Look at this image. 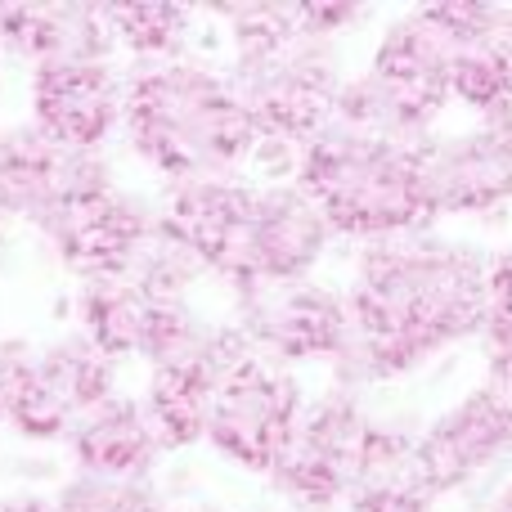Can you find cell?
I'll list each match as a JSON object with an SVG mask.
<instances>
[{"label":"cell","mask_w":512,"mask_h":512,"mask_svg":"<svg viewBox=\"0 0 512 512\" xmlns=\"http://www.w3.org/2000/svg\"><path fill=\"white\" fill-rule=\"evenodd\" d=\"M351 337L337 360L346 382H387L427 355L486 333L490 256L472 243L405 234L364 243L346 288Z\"/></svg>","instance_id":"6da1fadb"},{"label":"cell","mask_w":512,"mask_h":512,"mask_svg":"<svg viewBox=\"0 0 512 512\" xmlns=\"http://www.w3.org/2000/svg\"><path fill=\"white\" fill-rule=\"evenodd\" d=\"M122 131L131 149L158 176H167V185L234 176V167L261 144L230 72H216L185 54L135 63L126 77Z\"/></svg>","instance_id":"7a4b0ae2"},{"label":"cell","mask_w":512,"mask_h":512,"mask_svg":"<svg viewBox=\"0 0 512 512\" xmlns=\"http://www.w3.org/2000/svg\"><path fill=\"white\" fill-rule=\"evenodd\" d=\"M234 68L230 81L248 108L261 144H306L337 113L342 59L333 41L310 32L301 5H225Z\"/></svg>","instance_id":"3957f363"},{"label":"cell","mask_w":512,"mask_h":512,"mask_svg":"<svg viewBox=\"0 0 512 512\" xmlns=\"http://www.w3.org/2000/svg\"><path fill=\"white\" fill-rule=\"evenodd\" d=\"M423 144L328 122L297 153V185L324 212L328 230L346 239L382 243L427 234L432 198L423 180Z\"/></svg>","instance_id":"277c9868"},{"label":"cell","mask_w":512,"mask_h":512,"mask_svg":"<svg viewBox=\"0 0 512 512\" xmlns=\"http://www.w3.org/2000/svg\"><path fill=\"white\" fill-rule=\"evenodd\" d=\"M328 239L333 230H328L324 212L310 203L297 180L292 185H248L221 252L212 256V274L234 283L239 297L265 288V283L310 279Z\"/></svg>","instance_id":"5b68a950"},{"label":"cell","mask_w":512,"mask_h":512,"mask_svg":"<svg viewBox=\"0 0 512 512\" xmlns=\"http://www.w3.org/2000/svg\"><path fill=\"white\" fill-rule=\"evenodd\" d=\"M77 319L108 360H144L149 369L194 351L212 333L189 297H167L131 270L81 283Z\"/></svg>","instance_id":"8992f818"},{"label":"cell","mask_w":512,"mask_h":512,"mask_svg":"<svg viewBox=\"0 0 512 512\" xmlns=\"http://www.w3.org/2000/svg\"><path fill=\"white\" fill-rule=\"evenodd\" d=\"M301 409H306V396H301L297 378L283 364L265 360L252 346H243L225 364L221 382H216L207 441L230 463L270 477L292 427H297Z\"/></svg>","instance_id":"52a82bcc"},{"label":"cell","mask_w":512,"mask_h":512,"mask_svg":"<svg viewBox=\"0 0 512 512\" xmlns=\"http://www.w3.org/2000/svg\"><path fill=\"white\" fill-rule=\"evenodd\" d=\"M113 396V360L86 333L27 346L9 400V427L27 441H68L72 427Z\"/></svg>","instance_id":"ba28073f"},{"label":"cell","mask_w":512,"mask_h":512,"mask_svg":"<svg viewBox=\"0 0 512 512\" xmlns=\"http://www.w3.org/2000/svg\"><path fill=\"white\" fill-rule=\"evenodd\" d=\"M369 436L373 418L346 387L310 400L270 472L274 490L288 495L297 508H333L337 499L351 495Z\"/></svg>","instance_id":"9c48e42d"},{"label":"cell","mask_w":512,"mask_h":512,"mask_svg":"<svg viewBox=\"0 0 512 512\" xmlns=\"http://www.w3.org/2000/svg\"><path fill=\"white\" fill-rule=\"evenodd\" d=\"M234 324L252 351L274 364L342 360L351 337V310H346V292H333L328 283L288 279L243 292Z\"/></svg>","instance_id":"30bf717a"},{"label":"cell","mask_w":512,"mask_h":512,"mask_svg":"<svg viewBox=\"0 0 512 512\" xmlns=\"http://www.w3.org/2000/svg\"><path fill=\"white\" fill-rule=\"evenodd\" d=\"M113 185V171L99 153L63 149L32 122L0 135V216L27 221L45 234V225L77 198Z\"/></svg>","instance_id":"8fae6325"},{"label":"cell","mask_w":512,"mask_h":512,"mask_svg":"<svg viewBox=\"0 0 512 512\" xmlns=\"http://www.w3.org/2000/svg\"><path fill=\"white\" fill-rule=\"evenodd\" d=\"M153 234H158V207H149L140 194L122 189L117 180L77 198L45 225L50 248L81 283L131 270L135 256L153 243Z\"/></svg>","instance_id":"7c38bea8"},{"label":"cell","mask_w":512,"mask_h":512,"mask_svg":"<svg viewBox=\"0 0 512 512\" xmlns=\"http://www.w3.org/2000/svg\"><path fill=\"white\" fill-rule=\"evenodd\" d=\"M423 180L432 216L495 212L512 198V108L477 126L423 144Z\"/></svg>","instance_id":"4fadbf2b"},{"label":"cell","mask_w":512,"mask_h":512,"mask_svg":"<svg viewBox=\"0 0 512 512\" xmlns=\"http://www.w3.org/2000/svg\"><path fill=\"white\" fill-rule=\"evenodd\" d=\"M126 77L108 59L32 68V126L63 149L99 153L122 126Z\"/></svg>","instance_id":"5bb4252c"},{"label":"cell","mask_w":512,"mask_h":512,"mask_svg":"<svg viewBox=\"0 0 512 512\" xmlns=\"http://www.w3.org/2000/svg\"><path fill=\"white\" fill-rule=\"evenodd\" d=\"M414 441L436 495L463 490L468 481H477L486 468H495L499 459L512 454V391L499 382L472 387L459 405L432 418L427 432Z\"/></svg>","instance_id":"9a60e30c"},{"label":"cell","mask_w":512,"mask_h":512,"mask_svg":"<svg viewBox=\"0 0 512 512\" xmlns=\"http://www.w3.org/2000/svg\"><path fill=\"white\" fill-rule=\"evenodd\" d=\"M243 346H248V337L239 333V324H212V333H207L194 351L149 369L144 409H149L153 427H158L162 450H189V445L207 441L216 382H221L225 364H230Z\"/></svg>","instance_id":"2e32d148"},{"label":"cell","mask_w":512,"mask_h":512,"mask_svg":"<svg viewBox=\"0 0 512 512\" xmlns=\"http://www.w3.org/2000/svg\"><path fill=\"white\" fill-rule=\"evenodd\" d=\"M436 23L450 50V90L454 99L472 104L481 117L512 108V45H508V9L450 0L432 5Z\"/></svg>","instance_id":"e0dca14e"},{"label":"cell","mask_w":512,"mask_h":512,"mask_svg":"<svg viewBox=\"0 0 512 512\" xmlns=\"http://www.w3.org/2000/svg\"><path fill=\"white\" fill-rule=\"evenodd\" d=\"M68 450L77 459V472H95V477H126V481H149L153 463L162 454L158 427H153L149 409L140 396H108L95 405L68 436Z\"/></svg>","instance_id":"ac0fdd59"},{"label":"cell","mask_w":512,"mask_h":512,"mask_svg":"<svg viewBox=\"0 0 512 512\" xmlns=\"http://www.w3.org/2000/svg\"><path fill=\"white\" fill-rule=\"evenodd\" d=\"M0 50H14L32 68L108 59L113 32L95 5H0Z\"/></svg>","instance_id":"d6986e66"},{"label":"cell","mask_w":512,"mask_h":512,"mask_svg":"<svg viewBox=\"0 0 512 512\" xmlns=\"http://www.w3.org/2000/svg\"><path fill=\"white\" fill-rule=\"evenodd\" d=\"M436 486L427 481L418 441L396 427H378L364 445L360 472L351 481L346 508L351 512H436Z\"/></svg>","instance_id":"ffe728a7"},{"label":"cell","mask_w":512,"mask_h":512,"mask_svg":"<svg viewBox=\"0 0 512 512\" xmlns=\"http://www.w3.org/2000/svg\"><path fill=\"white\" fill-rule=\"evenodd\" d=\"M104 18L113 45L131 50L140 63L180 59V45H185L189 23H194L185 5H104Z\"/></svg>","instance_id":"44dd1931"},{"label":"cell","mask_w":512,"mask_h":512,"mask_svg":"<svg viewBox=\"0 0 512 512\" xmlns=\"http://www.w3.org/2000/svg\"><path fill=\"white\" fill-rule=\"evenodd\" d=\"M54 504L59 512H167L149 481L95 477V472H72Z\"/></svg>","instance_id":"7402d4cb"},{"label":"cell","mask_w":512,"mask_h":512,"mask_svg":"<svg viewBox=\"0 0 512 512\" xmlns=\"http://www.w3.org/2000/svg\"><path fill=\"white\" fill-rule=\"evenodd\" d=\"M486 355H490V382L512 391V315H495L486 319Z\"/></svg>","instance_id":"603a6c76"},{"label":"cell","mask_w":512,"mask_h":512,"mask_svg":"<svg viewBox=\"0 0 512 512\" xmlns=\"http://www.w3.org/2000/svg\"><path fill=\"white\" fill-rule=\"evenodd\" d=\"M490 310L512 315V248L490 256Z\"/></svg>","instance_id":"cb8c5ba5"},{"label":"cell","mask_w":512,"mask_h":512,"mask_svg":"<svg viewBox=\"0 0 512 512\" xmlns=\"http://www.w3.org/2000/svg\"><path fill=\"white\" fill-rule=\"evenodd\" d=\"M23 355H27V346H18V342L0 346V423H9V400H14V378H18Z\"/></svg>","instance_id":"d4e9b609"},{"label":"cell","mask_w":512,"mask_h":512,"mask_svg":"<svg viewBox=\"0 0 512 512\" xmlns=\"http://www.w3.org/2000/svg\"><path fill=\"white\" fill-rule=\"evenodd\" d=\"M0 512H59V504L41 495H14V499H0Z\"/></svg>","instance_id":"484cf974"},{"label":"cell","mask_w":512,"mask_h":512,"mask_svg":"<svg viewBox=\"0 0 512 512\" xmlns=\"http://www.w3.org/2000/svg\"><path fill=\"white\" fill-rule=\"evenodd\" d=\"M495 512H512V486L504 490V499H499V504H495Z\"/></svg>","instance_id":"4316f807"},{"label":"cell","mask_w":512,"mask_h":512,"mask_svg":"<svg viewBox=\"0 0 512 512\" xmlns=\"http://www.w3.org/2000/svg\"><path fill=\"white\" fill-rule=\"evenodd\" d=\"M508 45H512V9H508Z\"/></svg>","instance_id":"83f0119b"},{"label":"cell","mask_w":512,"mask_h":512,"mask_svg":"<svg viewBox=\"0 0 512 512\" xmlns=\"http://www.w3.org/2000/svg\"><path fill=\"white\" fill-rule=\"evenodd\" d=\"M203 512H207V508H203Z\"/></svg>","instance_id":"f1b7e54d"}]
</instances>
